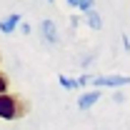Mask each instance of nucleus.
I'll use <instances>...</instances> for the list:
<instances>
[{
    "instance_id": "obj_5",
    "label": "nucleus",
    "mask_w": 130,
    "mask_h": 130,
    "mask_svg": "<svg viewBox=\"0 0 130 130\" xmlns=\"http://www.w3.org/2000/svg\"><path fill=\"white\" fill-rule=\"evenodd\" d=\"M20 20H23V18L18 15V13H13V15H8V18H3V20H0V32L10 35V32H13L18 25H20Z\"/></svg>"
},
{
    "instance_id": "obj_1",
    "label": "nucleus",
    "mask_w": 130,
    "mask_h": 130,
    "mask_svg": "<svg viewBox=\"0 0 130 130\" xmlns=\"http://www.w3.org/2000/svg\"><path fill=\"white\" fill-rule=\"evenodd\" d=\"M23 113H25V105H23L20 98L10 95V93L0 95V118H3V120H15V118H20Z\"/></svg>"
},
{
    "instance_id": "obj_7",
    "label": "nucleus",
    "mask_w": 130,
    "mask_h": 130,
    "mask_svg": "<svg viewBox=\"0 0 130 130\" xmlns=\"http://www.w3.org/2000/svg\"><path fill=\"white\" fill-rule=\"evenodd\" d=\"M88 23H90V28H93V30H100V25H103V20H100V15H98L95 10H90V13H88Z\"/></svg>"
},
{
    "instance_id": "obj_2",
    "label": "nucleus",
    "mask_w": 130,
    "mask_h": 130,
    "mask_svg": "<svg viewBox=\"0 0 130 130\" xmlns=\"http://www.w3.org/2000/svg\"><path fill=\"white\" fill-rule=\"evenodd\" d=\"M90 83L108 85V88H123V85H130V75H95L90 78Z\"/></svg>"
},
{
    "instance_id": "obj_3",
    "label": "nucleus",
    "mask_w": 130,
    "mask_h": 130,
    "mask_svg": "<svg viewBox=\"0 0 130 130\" xmlns=\"http://www.w3.org/2000/svg\"><path fill=\"white\" fill-rule=\"evenodd\" d=\"M100 95H103L100 90H90V93L80 95V98H78V108H80V110H90L98 100H100Z\"/></svg>"
},
{
    "instance_id": "obj_6",
    "label": "nucleus",
    "mask_w": 130,
    "mask_h": 130,
    "mask_svg": "<svg viewBox=\"0 0 130 130\" xmlns=\"http://www.w3.org/2000/svg\"><path fill=\"white\" fill-rule=\"evenodd\" d=\"M68 5H70V8H75V10H83L85 15L93 10V3H90V0H70Z\"/></svg>"
},
{
    "instance_id": "obj_4",
    "label": "nucleus",
    "mask_w": 130,
    "mask_h": 130,
    "mask_svg": "<svg viewBox=\"0 0 130 130\" xmlns=\"http://www.w3.org/2000/svg\"><path fill=\"white\" fill-rule=\"evenodd\" d=\"M40 30H43V38L48 40L50 45L58 43V30H55V23H53V20H43V23H40Z\"/></svg>"
},
{
    "instance_id": "obj_8",
    "label": "nucleus",
    "mask_w": 130,
    "mask_h": 130,
    "mask_svg": "<svg viewBox=\"0 0 130 130\" xmlns=\"http://www.w3.org/2000/svg\"><path fill=\"white\" fill-rule=\"evenodd\" d=\"M5 93H8V78L0 73V95H5Z\"/></svg>"
}]
</instances>
